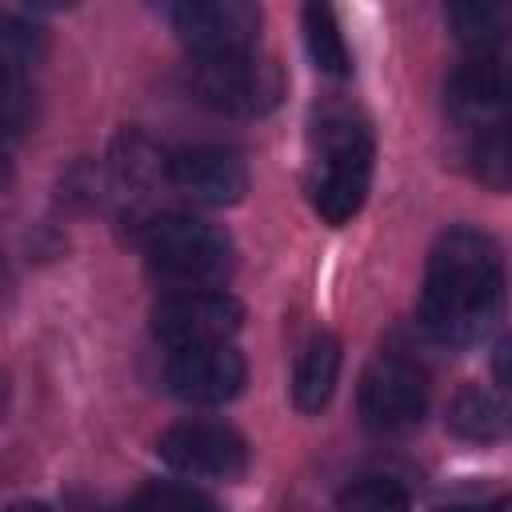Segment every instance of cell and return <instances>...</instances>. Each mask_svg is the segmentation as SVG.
<instances>
[{"instance_id": "obj_1", "label": "cell", "mask_w": 512, "mask_h": 512, "mask_svg": "<svg viewBox=\"0 0 512 512\" xmlns=\"http://www.w3.org/2000/svg\"><path fill=\"white\" fill-rule=\"evenodd\" d=\"M504 296V260L496 240L484 228L456 224L436 236L424 288H420V324L440 344H472L496 320Z\"/></svg>"}, {"instance_id": "obj_2", "label": "cell", "mask_w": 512, "mask_h": 512, "mask_svg": "<svg viewBox=\"0 0 512 512\" xmlns=\"http://www.w3.org/2000/svg\"><path fill=\"white\" fill-rule=\"evenodd\" d=\"M372 132L368 124L344 108V104H328L316 116L312 128V208L324 224H348L368 196L372 184Z\"/></svg>"}, {"instance_id": "obj_3", "label": "cell", "mask_w": 512, "mask_h": 512, "mask_svg": "<svg viewBox=\"0 0 512 512\" xmlns=\"http://www.w3.org/2000/svg\"><path fill=\"white\" fill-rule=\"evenodd\" d=\"M136 244L148 264L180 288H216L232 272V236L188 212H152L136 228Z\"/></svg>"}, {"instance_id": "obj_4", "label": "cell", "mask_w": 512, "mask_h": 512, "mask_svg": "<svg viewBox=\"0 0 512 512\" xmlns=\"http://www.w3.org/2000/svg\"><path fill=\"white\" fill-rule=\"evenodd\" d=\"M356 408H360L364 428H372L380 436H396V432L416 428L424 408H428L424 368L400 352L372 356V364L364 368L360 388H356Z\"/></svg>"}, {"instance_id": "obj_5", "label": "cell", "mask_w": 512, "mask_h": 512, "mask_svg": "<svg viewBox=\"0 0 512 512\" xmlns=\"http://www.w3.org/2000/svg\"><path fill=\"white\" fill-rule=\"evenodd\" d=\"M188 84L200 104L228 112V116H264L276 108V100L284 92L280 68L256 52L196 60L188 72Z\"/></svg>"}, {"instance_id": "obj_6", "label": "cell", "mask_w": 512, "mask_h": 512, "mask_svg": "<svg viewBox=\"0 0 512 512\" xmlns=\"http://www.w3.org/2000/svg\"><path fill=\"white\" fill-rule=\"evenodd\" d=\"M244 324V304L224 288H180L152 308V336L176 348L228 344Z\"/></svg>"}, {"instance_id": "obj_7", "label": "cell", "mask_w": 512, "mask_h": 512, "mask_svg": "<svg viewBox=\"0 0 512 512\" xmlns=\"http://www.w3.org/2000/svg\"><path fill=\"white\" fill-rule=\"evenodd\" d=\"M156 456L188 480H240L248 468V440L224 420H180L160 432Z\"/></svg>"}, {"instance_id": "obj_8", "label": "cell", "mask_w": 512, "mask_h": 512, "mask_svg": "<svg viewBox=\"0 0 512 512\" xmlns=\"http://www.w3.org/2000/svg\"><path fill=\"white\" fill-rule=\"evenodd\" d=\"M172 32L192 52V60H220L256 52L260 8L248 0H188L172 12Z\"/></svg>"}, {"instance_id": "obj_9", "label": "cell", "mask_w": 512, "mask_h": 512, "mask_svg": "<svg viewBox=\"0 0 512 512\" xmlns=\"http://www.w3.org/2000/svg\"><path fill=\"white\" fill-rule=\"evenodd\" d=\"M168 392L184 404H228L240 396L248 380V364L232 344H200V348H176L164 364Z\"/></svg>"}, {"instance_id": "obj_10", "label": "cell", "mask_w": 512, "mask_h": 512, "mask_svg": "<svg viewBox=\"0 0 512 512\" xmlns=\"http://www.w3.org/2000/svg\"><path fill=\"white\" fill-rule=\"evenodd\" d=\"M168 184L192 204L228 208V204H240L248 192V164L232 148L196 144L168 156Z\"/></svg>"}, {"instance_id": "obj_11", "label": "cell", "mask_w": 512, "mask_h": 512, "mask_svg": "<svg viewBox=\"0 0 512 512\" xmlns=\"http://www.w3.org/2000/svg\"><path fill=\"white\" fill-rule=\"evenodd\" d=\"M508 96V72L500 52H472L448 80V108L456 120L484 128ZM496 124V120H492Z\"/></svg>"}, {"instance_id": "obj_12", "label": "cell", "mask_w": 512, "mask_h": 512, "mask_svg": "<svg viewBox=\"0 0 512 512\" xmlns=\"http://www.w3.org/2000/svg\"><path fill=\"white\" fill-rule=\"evenodd\" d=\"M340 380V340L332 332H316L304 352L296 356V372H292V404L304 416H316Z\"/></svg>"}, {"instance_id": "obj_13", "label": "cell", "mask_w": 512, "mask_h": 512, "mask_svg": "<svg viewBox=\"0 0 512 512\" xmlns=\"http://www.w3.org/2000/svg\"><path fill=\"white\" fill-rule=\"evenodd\" d=\"M448 428L460 440L492 444V440H500L508 432V408H504V400L496 392H488L480 384H468L448 404Z\"/></svg>"}, {"instance_id": "obj_14", "label": "cell", "mask_w": 512, "mask_h": 512, "mask_svg": "<svg viewBox=\"0 0 512 512\" xmlns=\"http://www.w3.org/2000/svg\"><path fill=\"white\" fill-rule=\"evenodd\" d=\"M304 44H308V56H312L316 72H324L332 80H344L352 72V56H348L344 32H340L336 12L328 4H308L304 8Z\"/></svg>"}, {"instance_id": "obj_15", "label": "cell", "mask_w": 512, "mask_h": 512, "mask_svg": "<svg viewBox=\"0 0 512 512\" xmlns=\"http://www.w3.org/2000/svg\"><path fill=\"white\" fill-rule=\"evenodd\" d=\"M448 24L456 32V40L472 52H496L504 24H508V8L504 4H488V0H468V4H452L448 8Z\"/></svg>"}, {"instance_id": "obj_16", "label": "cell", "mask_w": 512, "mask_h": 512, "mask_svg": "<svg viewBox=\"0 0 512 512\" xmlns=\"http://www.w3.org/2000/svg\"><path fill=\"white\" fill-rule=\"evenodd\" d=\"M128 512H220V504L188 480H148L132 492Z\"/></svg>"}, {"instance_id": "obj_17", "label": "cell", "mask_w": 512, "mask_h": 512, "mask_svg": "<svg viewBox=\"0 0 512 512\" xmlns=\"http://www.w3.org/2000/svg\"><path fill=\"white\" fill-rule=\"evenodd\" d=\"M44 52H48V32L28 16L0 8V64L12 72H28L32 64L44 60Z\"/></svg>"}, {"instance_id": "obj_18", "label": "cell", "mask_w": 512, "mask_h": 512, "mask_svg": "<svg viewBox=\"0 0 512 512\" xmlns=\"http://www.w3.org/2000/svg\"><path fill=\"white\" fill-rule=\"evenodd\" d=\"M336 512H412V496L400 480L360 476L336 496Z\"/></svg>"}, {"instance_id": "obj_19", "label": "cell", "mask_w": 512, "mask_h": 512, "mask_svg": "<svg viewBox=\"0 0 512 512\" xmlns=\"http://www.w3.org/2000/svg\"><path fill=\"white\" fill-rule=\"evenodd\" d=\"M472 168L488 188H496V192L508 188V132L500 120L480 128V136L472 144Z\"/></svg>"}, {"instance_id": "obj_20", "label": "cell", "mask_w": 512, "mask_h": 512, "mask_svg": "<svg viewBox=\"0 0 512 512\" xmlns=\"http://www.w3.org/2000/svg\"><path fill=\"white\" fill-rule=\"evenodd\" d=\"M32 120V88L24 72H12L0 64V140H12Z\"/></svg>"}, {"instance_id": "obj_21", "label": "cell", "mask_w": 512, "mask_h": 512, "mask_svg": "<svg viewBox=\"0 0 512 512\" xmlns=\"http://www.w3.org/2000/svg\"><path fill=\"white\" fill-rule=\"evenodd\" d=\"M0 512H52L44 500H16V504H8V508H0Z\"/></svg>"}, {"instance_id": "obj_22", "label": "cell", "mask_w": 512, "mask_h": 512, "mask_svg": "<svg viewBox=\"0 0 512 512\" xmlns=\"http://www.w3.org/2000/svg\"><path fill=\"white\" fill-rule=\"evenodd\" d=\"M8 180H12V160H8V152L0 148V188H8Z\"/></svg>"}, {"instance_id": "obj_23", "label": "cell", "mask_w": 512, "mask_h": 512, "mask_svg": "<svg viewBox=\"0 0 512 512\" xmlns=\"http://www.w3.org/2000/svg\"><path fill=\"white\" fill-rule=\"evenodd\" d=\"M4 412H8V376L0 372V420H4Z\"/></svg>"}, {"instance_id": "obj_24", "label": "cell", "mask_w": 512, "mask_h": 512, "mask_svg": "<svg viewBox=\"0 0 512 512\" xmlns=\"http://www.w3.org/2000/svg\"><path fill=\"white\" fill-rule=\"evenodd\" d=\"M436 512H480V508H468V504H448V508H436Z\"/></svg>"}, {"instance_id": "obj_25", "label": "cell", "mask_w": 512, "mask_h": 512, "mask_svg": "<svg viewBox=\"0 0 512 512\" xmlns=\"http://www.w3.org/2000/svg\"><path fill=\"white\" fill-rule=\"evenodd\" d=\"M488 512H508V500H504V496H500V500H496V504H492V508H488Z\"/></svg>"}]
</instances>
